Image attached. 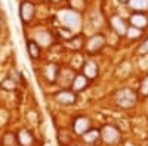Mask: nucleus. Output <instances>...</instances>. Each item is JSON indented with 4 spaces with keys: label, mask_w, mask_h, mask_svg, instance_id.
<instances>
[{
    "label": "nucleus",
    "mask_w": 148,
    "mask_h": 146,
    "mask_svg": "<svg viewBox=\"0 0 148 146\" xmlns=\"http://www.w3.org/2000/svg\"><path fill=\"white\" fill-rule=\"evenodd\" d=\"M55 101L61 105H74L77 97L76 93H73V90H61L55 93Z\"/></svg>",
    "instance_id": "obj_5"
},
{
    "label": "nucleus",
    "mask_w": 148,
    "mask_h": 146,
    "mask_svg": "<svg viewBox=\"0 0 148 146\" xmlns=\"http://www.w3.org/2000/svg\"><path fill=\"white\" fill-rule=\"evenodd\" d=\"M82 137H83V142H84L86 145H90V146H92V145H95V143L99 142V139H101V131L96 130V128H90V130L86 131Z\"/></svg>",
    "instance_id": "obj_12"
},
{
    "label": "nucleus",
    "mask_w": 148,
    "mask_h": 146,
    "mask_svg": "<svg viewBox=\"0 0 148 146\" xmlns=\"http://www.w3.org/2000/svg\"><path fill=\"white\" fill-rule=\"evenodd\" d=\"M141 30L139 28H135V27H127V31H126V37L130 39V40H135V39H139L141 37Z\"/></svg>",
    "instance_id": "obj_19"
},
{
    "label": "nucleus",
    "mask_w": 148,
    "mask_h": 146,
    "mask_svg": "<svg viewBox=\"0 0 148 146\" xmlns=\"http://www.w3.org/2000/svg\"><path fill=\"white\" fill-rule=\"evenodd\" d=\"M0 27H2V18H0Z\"/></svg>",
    "instance_id": "obj_27"
},
{
    "label": "nucleus",
    "mask_w": 148,
    "mask_h": 146,
    "mask_svg": "<svg viewBox=\"0 0 148 146\" xmlns=\"http://www.w3.org/2000/svg\"><path fill=\"white\" fill-rule=\"evenodd\" d=\"M88 83H89V78H86L83 74H77L76 77H74L73 83H71V90L74 93L80 92V90H83L86 86H88Z\"/></svg>",
    "instance_id": "obj_13"
},
{
    "label": "nucleus",
    "mask_w": 148,
    "mask_h": 146,
    "mask_svg": "<svg viewBox=\"0 0 148 146\" xmlns=\"http://www.w3.org/2000/svg\"><path fill=\"white\" fill-rule=\"evenodd\" d=\"M129 6L135 12H144L148 10V0H129Z\"/></svg>",
    "instance_id": "obj_15"
},
{
    "label": "nucleus",
    "mask_w": 148,
    "mask_h": 146,
    "mask_svg": "<svg viewBox=\"0 0 148 146\" xmlns=\"http://www.w3.org/2000/svg\"><path fill=\"white\" fill-rule=\"evenodd\" d=\"M58 19L61 22V25H62L65 30L71 31L73 34H74V31H77L80 28V16L74 10H62V12H59Z\"/></svg>",
    "instance_id": "obj_1"
},
{
    "label": "nucleus",
    "mask_w": 148,
    "mask_h": 146,
    "mask_svg": "<svg viewBox=\"0 0 148 146\" xmlns=\"http://www.w3.org/2000/svg\"><path fill=\"white\" fill-rule=\"evenodd\" d=\"M34 14H36V6L31 2L27 0V2L21 3V6H19V16H21V19L24 22H30L33 19Z\"/></svg>",
    "instance_id": "obj_6"
},
{
    "label": "nucleus",
    "mask_w": 148,
    "mask_h": 146,
    "mask_svg": "<svg viewBox=\"0 0 148 146\" xmlns=\"http://www.w3.org/2000/svg\"><path fill=\"white\" fill-rule=\"evenodd\" d=\"M82 69H83V75L89 80H92L98 75V65L93 60H84L82 65Z\"/></svg>",
    "instance_id": "obj_9"
},
{
    "label": "nucleus",
    "mask_w": 148,
    "mask_h": 146,
    "mask_svg": "<svg viewBox=\"0 0 148 146\" xmlns=\"http://www.w3.org/2000/svg\"><path fill=\"white\" fill-rule=\"evenodd\" d=\"M110 24H111V27H113V30L120 34V35H126V31H127V24L126 21L120 18V16H113L110 19Z\"/></svg>",
    "instance_id": "obj_8"
},
{
    "label": "nucleus",
    "mask_w": 148,
    "mask_h": 146,
    "mask_svg": "<svg viewBox=\"0 0 148 146\" xmlns=\"http://www.w3.org/2000/svg\"><path fill=\"white\" fill-rule=\"evenodd\" d=\"M58 72H59V68L56 64H47L45 67V77L49 83H55L56 78H58Z\"/></svg>",
    "instance_id": "obj_14"
},
{
    "label": "nucleus",
    "mask_w": 148,
    "mask_h": 146,
    "mask_svg": "<svg viewBox=\"0 0 148 146\" xmlns=\"http://www.w3.org/2000/svg\"><path fill=\"white\" fill-rule=\"evenodd\" d=\"M73 130H74L76 134L83 136L88 130H90V121H89V118H86V117H77L76 120H74Z\"/></svg>",
    "instance_id": "obj_7"
},
{
    "label": "nucleus",
    "mask_w": 148,
    "mask_h": 146,
    "mask_svg": "<svg viewBox=\"0 0 148 146\" xmlns=\"http://www.w3.org/2000/svg\"><path fill=\"white\" fill-rule=\"evenodd\" d=\"M16 145H18V139L15 136V133L6 131L2 136V146H16Z\"/></svg>",
    "instance_id": "obj_17"
},
{
    "label": "nucleus",
    "mask_w": 148,
    "mask_h": 146,
    "mask_svg": "<svg viewBox=\"0 0 148 146\" xmlns=\"http://www.w3.org/2000/svg\"><path fill=\"white\" fill-rule=\"evenodd\" d=\"M101 131V139L107 145H116L120 140V130L114 126H104Z\"/></svg>",
    "instance_id": "obj_3"
},
{
    "label": "nucleus",
    "mask_w": 148,
    "mask_h": 146,
    "mask_svg": "<svg viewBox=\"0 0 148 146\" xmlns=\"http://www.w3.org/2000/svg\"><path fill=\"white\" fill-rule=\"evenodd\" d=\"M27 50H28V55L31 59H37L40 58V46L37 44L34 40H30L27 43Z\"/></svg>",
    "instance_id": "obj_18"
},
{
    "label": "nucleus",
    "mask_w": 148,
    "mask_h": 146,
    "mask_svg": "<svg viewBox=\"0 0 148 146\" xmlns=\"http://www.w3.org/2000/svg\"><path fill=\"white\" fill-rule=\"evenodd\" d=\"M120 3H129V0H119Z\"/></svg>",
    "instance_id": "obj_25"
},
{
    "label": "nucleus",
    "mask_w": 148,
    "mask_h": 146,
    "mask_svg": "<svg viewBox=\"0 0 148 146\" xmlns=\"http://www.w3.org/2000/svg\"><path fill=\"white\" fill-rule=\"evenodd\" d=\"M2 87H3L5 90H8V92L14 90V89H15V81L10 80V78H6V80H3V83H2Z\"/></svg>",
    "instance_id": "obj_21"
},
{
    "label": "nucleus",
    "mask_w": 148,
    "mask_h": 146,
    "mask_svg": "<svg viewBox=\"0 0 148 146\" xmlns=\"http://www.w3.org/2000/svg\"><path fill=\"white\" fill-rule=\"evenodd\" d=\"M16 139H18V145L19 146H33L34 145V137L33 134L25 130V128H22L18 131V134H16Z\"/></svg>",
    "instance_id": "obj_10"
},
{
    "label": "nucleus",
    "mask_w": 148,
    "mask_h": 146,
    "mask_svg": "<svg viewBox=\"0 0 148 146\" xmlns=\"http://www.w3.org/2000/svg\"><path fill=\"white\" fill-rule=\"evenodd\" d=\"M107 40L102 34H96L93 35L92 39H89V41L86 43V49H88L89 53H95V52H99L101 49L105 46Z\"/></svg>",
    "instance_id": "obj_4"
},
{
    "label": "nucleus",
    "mask_w": 148,
    "mask_h": 146,
    "mask_svg": "<svg viewBox=\"0 0 148 146\" xmlns=\"http://www.w3.org/2000/svg\"><path fill=\"white\" fill-rule=\"evenodd\" d=\"M138 101V94L136 92H133L130 89H121L116 93V103L123 108V109H129L132 108Z\"/></svg>",
    "instance_id": "obj_2"
},
{
    "label": "nucleus",
    "mask_w": 148,
    "mask_h": 146,
    "mask_svg": "<svg viewBox=\"0 0 148 146\" xmlns=\"http://www.w3.org/2000/svg\"><path fill=\"white\" fill-rule=\"evenodd\" d=\"M68 44H70V47H73V49H80V47L83 46L82 35H74V39H70Z\"/></svg>",
    "instance_id": "obj_20"
},
{
    "label": "nucleus",
    "mask_w": 148,
    "mask_h": 146,
    "mask_svg": "<svg viewBox=\"0 0 148 146\" xmlns=\"http://www.w3.org/2000/svg\"><path fill=\"white\" fill-rule=\"evenodd\" d=\"M70 5L76 10H83L84 9V0H70Z\"/></svg>",
    "instance_id": "obj_22"
},
{
    "label": "nucleus",
    "mask_w": 148,
    "mask_h": 146,
    "mask_svg": "<svg viewBox=\"0 0 148 146\" xmlns=\"http://www.w3.org/2000/svg\"><path fill=\"white\" fill-rule=\"evenodd\" d=\"M51 2H52V3H59L61 0H51Z\"/></svg>",
    "instance_id": "obj_26"
},
{
    "label": "nucleus",
    "mask_w": 148,
    "mask_h": 146,
    "mask_svg": "<svg viewBox=\"0 0 148 146\" xmlns=\"http://www.w3.org/2000/svg\"><path fill=\"white\" fill-rule=\"evenodd\" d=\"M138 52L141 53V55H148V39L139 46V49H138Z\"/></svg>",
    "instance_id": "obj_24"
},
{
    "label": "nucleus",
    "mask_w": 148,
    "mask_h": 146,
    "mask_svg": "<svg viewBox=\"0 0 148 146\" xmlns=\"http://www.w3.org/2000/svg\"><path fill=\"white\" fill-rule=\"evenodd\" d=\"M139 92H141V94L142 96H148V75L141 81V87H139Z\"/></svg>",
    "instance_id": "obj_23"
},
{
    "label": "nucleus",
    "mask_w": 148,
    "mask_h": 146,
    "mask_svg": "<svg viewBox=\"0 0 148 146\" xmlns=\"http://www.w3.org/2000/svg\"><path fill=\"white\" fill-rule=\"evenodd\" d=\"M37 44H42V46H49V44H52V35L46 33V31H40V33H37V37L34 40Z\"/></svg>",
    "instance_id": "obj_16"
},
{
    "label": "nucleus",
    "mask_w": 148,
    "mask_h": 146,
    "mask_svg": "<svg viewBox=\"0 0 148 146\" xmlns=\"http://www.w3.org/2000/svg\"><path fill=\"white\" fill-rule=\"evenodd\" d=\"M129 21H130V25H132V27L139 28V30H141V28H145V27L148 25V19H147V16H145L144 14H139V12H136V14L130 15Z\"/></svg>",
    "instance_id": "obj_11"
}]
</instances>
